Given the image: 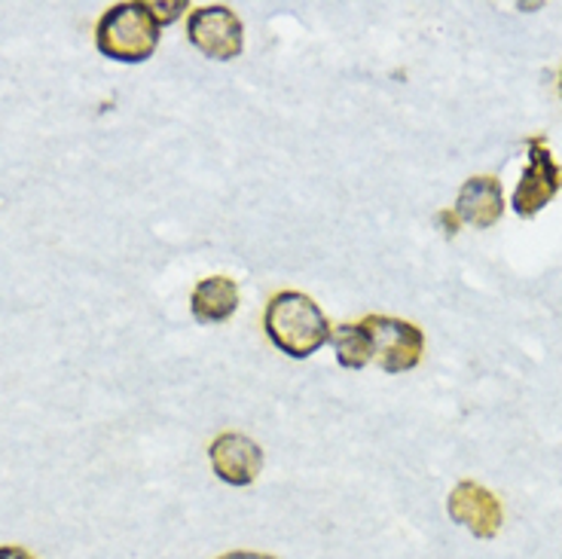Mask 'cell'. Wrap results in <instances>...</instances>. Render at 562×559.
I'll list each match as a JSON object with an SVG mask.
<instances>
[{"mask_svg": "<svg viewBox=\"0 0 562 559\" xmlns=\"http://www.w3.org/2000/svg\"><path fill=\"white\" fill-rule=\"evenodd\" d=\"M159 37H162V29L150 13V3H138V0L113 3L95 29V46L101 56L126 62V65H140L154 56Z\"/></svg>", "mask_w": 562, "mask_h": 559, "instance_id": "obj_2", "label": "cell"}, {"mask_svg": "<svg viewBox=\"0 0 562 559\" xmlns=\"http://www.w3.org/2000/svg\"><path fill=\"white\" fill-rule=\"evenodd\" d=\"M187 37L202 56L214 58V62H233L245 49L241 19L224 3L196 7L187 19Z\"/></svg>", "mask_w": 562, "mask_h": 559, "instance_id": "obj_3", "label": "cell"}, {"mask_svg": "<svg viewBox=\"0 0 562 559\" xmlns=\"http://www.w3.org/2000/svg\"><path fill=\"white\" fill-rule=\"evenodd\" d=\"M217 559H276L269 557V554H254V550H233V554H224V557Z\"/></svg>", "mask_w": 562, "mask_h": 559, "instance_id": "obj_13", "label": "cell"}, {"mask_svg": "<svg viewBox=\"0 0 562 559\" xmlns=\"http://www.w3.org/2000/svg\"><path fill=\"white\" fill-rule=\"evenodd\" d=\"M364 331L373 339V358L380 361L385 373H404L422 361L425 334L416 324L392 315H367Z\"/></svg>", "mask_w": 562, "mask_h": 559, "instance_id": "obj_5", "label": "cell"}, {"mask_svg": "<svg viewBox=\"0 0 562 559\" xmlns=\"http://www.w3.org/2000/svg\"><path fill=\"white\" fill-rule=\"evenodd\" d=\"M450 517L471 532L477 538H495L502 523H505V511L502 502L492 495L486 487H480L474 480H462L456 490L450 492V502H447Z\"/></svg>", "mask_w": 562, "mask_h": 559, "instance_id": "obj_6", "label": "cell"}, {"mask_svg": "<svg viewBox=\"0 0 562 559\" xmlns=\"http://www.w3.org/2000/svg\"><path fill=\"white\" fill-rule=\"evenodd\" d=\"M209 459L214 474L229 487H248L257 480L263 468V449L254 444L251 437L236 432H224L214 437L209 447Z\"/></svg>", "mask_w": 562, "mask_h": 559, "instance_id": "obj_7", "label": "cell"}, {"mask_svg": "<svg viewBox=\"0 0 562 559\" xmlns=\"http://www.w3.org/2000/svg\"><path fill=\"white\" fill-rule=\"evenodd\" d=\"M183 10H187V3H181V0H175V3H150V13H154V19L159 22V29L171 25Z\"/></svg>", "mask_w": 562, "mask_h": 559, "instance_id": "obj_11", "label": "cell"}, {"mask_svg": "<svg viewBox=\"0 0 562 559\" xmlns=\"http://www.w3.org/2000/svg\"><path fill=\"white\" fill-rule=\"evenodd\" d=\"M239 309V284L229 276L202 279L190 294V312L199 324H224Z\"/></svg>", "mask_w": 562, "mask_h": 559, "instance_id": "obj_9", "label": "cell"}, {"mask_svg": "<svg viewBox=\"0 0 562 559\" xmlns=\"http://www.w3.org/2000/svg\"><path fill=\"white\" fill-rule=\"evenodd\" d=\"M459 221L464 224L477 226V230H490L502 221L505 214V193H502V183L495 181L492 175H477V178H468L456 197V211H452Z\"/></svg>", "mask_w": 562, "mask_h": 559, "instance_id": "obj_8", "label": "cell"}, {"mask_svg": "<svg viewBox=\"0 0 562 559\" xmlns=\"http://www.w3.org/2000/svg\"><path fill=\"white\" fill-rule=\"evenodd\" d=\"M562 187V168L553 159V150L541 135H535L526 144V168L514 190V211L520 217H535L538 211L550 205Z\"/></svg>", "mask_w": 562, "mask_h": 559, "instance_id": "obj_4", "label": "cell"}, {"mask_svg": "<svg viewBox=\"0 0 562 559\" xmlns=\"http://www.w3.org/2000/svg\"><path fill=\"white\" fill-rule=\"evenodd\" d=\"M330 343L337 349V361L346 370H361L373 361V339L364 331V324H339L330 334Z\"/></svg>", "mask_w": 562, "mask_h": 559, "instance_id": "obj_10", "label": "cell"}, {"mask_svg": "<svg viewBox=\"0 0 562 559\" xmlns=\"http://www.w3.org/2000/svg\"><path fill=\"white\" fill-rule=\"evenodd\" d=\"M560 96H562V74H560Z\"/></svg>", "mask_w": 562, "mask_h": 559, "instance_id": "obj_14", "label": "cell"}, {"mask_svg": "<svg viewBox=\"0 0 562 559\" xmlns=\"http://www.w3.org/2000/svg\"><path fill=\"white\" fill-rule=\"evenodd\" d=\"M0 559H34L25 550V547H13V545H3L0 547Z\"/></svg>", "mask_w": 562, "mask_h": 559, "instance_id": "obj_12", "label": "cell"}, {"mask_svg": "<svg viewBox=\"0 0 562 559\" xmlns=\"http://www.w3.org/2000/svg\"><path fill=\"white\" fill-rule=\"evenodd\" d=\"M263 327H267L272 346L291 358H310L330 343V322L312 297L300 291H281L267 303L263 312Z\"/></svg>", "mask_w": 562, "mask_h": 559, "instance_id": "obj_1", "label": "cell"}]
</instances>
